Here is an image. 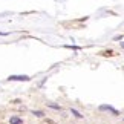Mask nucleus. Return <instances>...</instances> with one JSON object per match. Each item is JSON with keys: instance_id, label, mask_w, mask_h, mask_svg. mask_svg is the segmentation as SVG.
Returning a JSON list of instances; mask_svg holds the SVG:
<instances>
[{"instance_id": "obj_6", "label": "nucleus", "mask_w": 124, "mask_h": 124, "mask_svg": "<svg viewBox=\"0 0 124 124\" xmlns=\"http://www.w3.org/2000/svg\"><path fill=\"white\" fill-rule=\"evenodd\" d=\"M121 46H123V47H124V43H123V45H121Z\"/></svg>"}, {"instance_id": "obj_3", "label": "nucleus", "mask_w": 124, "mask_h": 124, "mask_svg": "<svg viewBox=\"0 0 124 124\" xmlns=\"http://www.w3.org/2000/svg\"><path fill=\"white\" fill-rule=\"evenodd\" d=\"M11 124H22L20 118H11Z\"/></svg>"}, {"instance_id": "obj_1", "label": "nucleus", "mask_w": 124, "mask_h": 124, "mask_svg": "<svg viewBox=\"0 0 124 124\" xmlns=\"http://www.w3.org/2000/svg\"><path fill=\"white\" fill-rule=\"evenodd\" d=\"M8 80H11V81H28L29 77L28 75H11Z\"/></svg>"}, {"instance_id": "obj_4", "label": "nucleus", "mask_w": 124, "mask_h": 124, "mask_svg": "<svg viewBox=\"0 0 124 124\" xmlns=\"http://www.w3.org/2000/svg\"><path fill=\"white\" fill-rule=\"evenodd\" d=\"M72 113H74V115L77 116V118H81V116H83V115H80V112H78V110H75V109H72Z\"/></svg>"}, {"instance_id": "obj_5", "label": "nucleus", "mask_w": 124, "mask_h": 124, "mask_svg": "<svg viewBox=\"0 0 124 124\" xmlns=\"http://www.w3.org/2000/svg\"><path fill=\"white\" fill-rule=\"evenodd\" d=\"M34 115H37V116H43V113H41V112H39V110H37V112H34Z\"/></svg>"}, {"instance_id": "obj_2", "label": "nucleus", "mask_w": 124, "mask_h": 124, "mask_svg": "<svg viewBox=\"0 0 124 124\" xmlns=\"http://www.w3.org/2000/svg\"><path fill=\"white\" fill-rule=\"evenodd\" d=\"M100 109L101 110H110L112 113H115V115H118V110H115L113 107H110V106H100Z\"/></svg>"}]
</instances>
